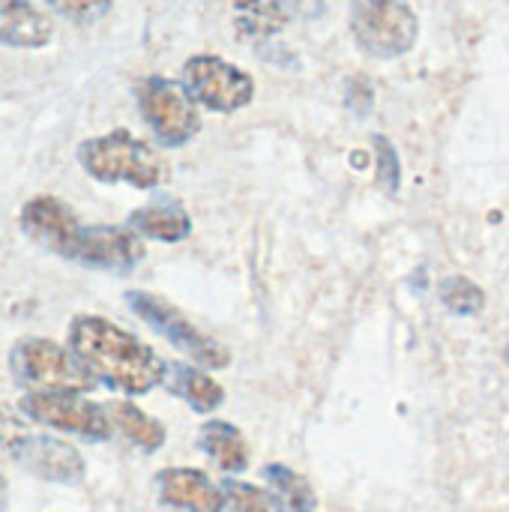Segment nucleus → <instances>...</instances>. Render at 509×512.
Listing matches in <instances>:
<instances>
[{"label": "nucleus", "mask_w": 509, "mask_h": 512, "mask_svg": "<svg viewBox=\"0 0 509 512\" xmlns=\"http://www.w3.org/2000/svg\"><path fill=\"white\" fill-rule=\"evenodd\" d=\"M66 348L96 381L129 396H144L165 381L168 363L159 360L150 345H144L138 336L126 333L108 318L75 315L69 321Z\"/></svg>", "instance_id": "nucleus-1"}, {"label": "nucleus", "mask_w": 509, "mask_h": 512, "mask_svg": "<svg viewBox=\"0 0 509 512\" xmlns=\"http://www.w3.org/2000/svg\"><path fill=\"white\" fill-rule=\"evenodd\" d=\"M78 165L99 183H129L135 189H153L165 180L159 153L135 138L129 129H114L78 144Z\"/></svg>", "instance_id": "nucleus-2"}, {"label": "nucleus", "mask_w": 509, "mask_h": 512, "mask_svg": "<svg viewBox=\"0 0 509 512\" xmlns=\"http://www.w3.org/2000/svg\"><path fill=\"white\" fill-rule=\"evenodd\" d=\"M9 375L30 393H87L96 387L69 348L42 336H24L9 348Z\"/></svg>", "instance_id": "nucleus-3"}, {"label": "nucleus", "mask_w": 509, "mask_h": 512, "mask_svg": "<svg viewBox=\"0 0 509 512\" xmlns=\"http://www.w3.org/2000/svg\"><path fill=\"white\" fill-rule=\"evenodd\" d=\"M351 33L369 57H402L417 42V15L405 0H354Z\"/></svg>", "instance_id": "nucleus-4"}, {"label": "nucleus", "mask_w": 509, "mask_h": 512, "mask_svg": "<svg viewBox=\"0 0 509 512\" xmlns=\"http://www.w3.org/2000/svg\"><path fill=\"white\" fill-rule=\"evenodd\" d=\"M138 111L165 147H183L201 129V114L189 90L162 75H150L138 84Z\"/></svg>", "instance_id": "nucleus-5"}, {"label": "nucleus", "mask_w": 509, "mask_h": 512, "mask_svg": "<svg viewBox=\"0 0 509 512\" xmlns=\"http://www.w3.org/2000/svg\"><path fill=\"white\" fill-rule=\"evenodd\" d=\"M126 303H129V309L147 327H153L159 336H165L177 351H183L198 366H207V369H225L228 366V360H231L228 348L219 345V342H213L210 336H204L165 297H156V294H147V291H126Z\"/></svg>", "instance_id": "nucleus-6"}, {"label": "nucleus", "mask_w": 509, "mask_h": 512, "mask_svg": "<svg viewBox=\"0 0 509 512\" xmlns=\"http://www.w3.org/2000/svg\"><path fill=\"white\" fill-rule=\"evenodd\" d=\"M18 411L39 426L78 435L84 441H108L114 429L108 408L84 399L81 393H24Z\"/></svg>", "instance_id": "nucleus-7"}, {"label": "nucleus", "mask_w": 509, "mask_h": 512, "mask_svg": "<svg viewBox=\"0 0 509 512\" xmlns=\"http://www.w3.org/2000/svg\"><path fill=\"white\" fill-rule=\"evenodd\" d=\"M183 87L189 90V96L210 108V111H222L231 114L243 105L252 102L255 96V81L231 66L228 60L216 57V54H198L192 60H186L183 66Z\"/></svg>", "instance_id": "nucleus-8"}, {"label": "nucleus", "mask_w": 509, "mask_h": 512, "mask_svg": "<svg viewBox=\"0 0 509 512\" xmlns=\"http://www.w3.org/2000/svg\"><path fill=\"white\" fill-rule=\"evenodd\" d=\"M18 225L27 240L66 261H78V252L87 237V225H81L78 213L54 195L30 198L18 213Z\"/></svg>", "instance_id": "nucleus-9"}, {"label": "nucleus", "mask_w": 509, "mask_h": 512, "mask_svg": "<svg viewBox=\"0 0 509 512\" xmlns=\"http://www.w3.org/2000/svg\"><path fill=\"white\" fill-rule=\"evenodd\" d=\"M9 456L18 468H24L30 477H39L45 483L75 486L87 474L81 453L72 444L51 435H18L9 447Z\"/></svg>", "instance_id": "nucleus-10"}, {"label": "nucleus", "mask_w": 509, "mask_h": 512, "mask_svg": "<svg viewBox=\"0 0 509 512\" xmlns=\"http://www.w3.org/2000/svg\"><path fill=\"white\" fill-rule=\"evenodd\" d=\"M159 495L165 504L189 512H222L225 492L216 489L195 468H168L159 474Z\"/></svg>", "instance_id": "nucleus-11"}, {"label": "nucleus", "mask_w": 509, "mask_h": 512, "mask_svg": "<svg viewBox=\"0 0 509 512\" xmlns=\"http://www.w3.org/2000/svg\"><path fill=\"white\" fill-rule=\"evenodd\" d=\"M54 36L51 18L30 0H0V42L12 48H45Z\"/></svg>", "instance_id": "nucleus-12"}, {"label": "nucleus", "mask_w": 509, "mask_h": 512, "mask_svg": "<svg viewBox=\"0 0 509 512\" xmlns=\"http://www.w3.org/2000/svg\"><path fill=\"white\" fill-rule=\"evenodd\" d=\"M129 228L141 237H150V240H162V243H180L189 237L192 231V219L189 213L174 204V201H156V204H147L141 210H135L129 216Z\"/></svg>", "instance_id": "nucleus-13"}, {"label": "nucleus", "mask_w": 509, "mask_h": 512, "mask_svg": "<svg viewBox=\"0 0 509 512\" xmlns=\"http://www.w3.org/2000/svg\"><path fill=\"white\" fill-rule=\"evenodd\" d=\"M174 396H180L183 402H189L195 411L207 414L213 408L222 405L225 399V390L210 378L204 375L201 369L195 366H186V363H168L165 366V381H162Z\"/></svg>", "instance_id": "nucleus-14"}, {"label": "nucleus", "mask_w": 509, "mask_h": 512, "mask_svg": "<svg viewBox=\"0 0 509 512\" xmlns=\"http://www.w3.org/2000/svg\"><path fill=\"white\" fill-rule=\"evenodd\" d=\"M105 408H108L111 426L117 432H123V438L132 441L135 447L153 453L165 444V426L159 420H153L150 414H144L141 408H135L132 402H111Z\"/></svg>", "instance_id": "nucleus-15"}, {"label": "nucleus", "mask_w": 509, "mask_h": 512, "mask_svg": "<svg viewBox=\"0 0 509 512\" xmlns=\"http://www.w3.org/2000/svg\"><path fill=\"white\" fill-rule=\"evenodd\" d=\"M201 450L222 468V471H243L246 468V444H243V435L231 426V423H207L201 429V438H198Z\"/></svg>", "instance_id": "nucleus-16"}, {"label": "nucleus", "mask_w": 509, "mask_h": 512, "mask_svg": "<svg viewBox=\"0 0 509 512\" xmlns=\"http://www.w3.org/2000/svg\"><path fill=\"white\" fill-rule=\"evenodd\" d=\"M288 21L282 0H237V30L246 39H267Z\"/></svg>", "instance_id": "nucleus-17"}, {"label": "nucleus", "mask_w": 509, "mask_h": 512, "mask_svg": "<svg viewBox=\"0 0 509 512\" xmlns=\"http://www.w3.org/2000/svg\"><path fill=\"white\" fill-rule=\"evenodd\" d=\"M264 477L273 483V489H276V495H279L285 512H309L315 507V495H312L309 483L300 480L297 474H291L288 468L270 465V468L264 471Z\"/></svg>", "instance_id": "nucleus-18"}, {"label": "nucleus", "mask_w": 509, "mask_h": 512, "mask_svg": "<svg viewBox=\"0 0 509 512\" xmlns=\"http://www.w3.org/2000/svg\"><path fill=\"white\" fill-rule=\"evenodd\" d=\"M441 303L456 315H477L486 306V294L465 276H450L441 282Z\"/></svg>", "instance_id": "nucleus-19"}, {"label": "nucleus", "mask_w": 509, "mask_h": 512, "mask_svg": "<svg viewBox=\"0 0 509 512\" xmlns=\"http://www.w3.org/2000/svg\"><path fill=\"white\" fill-rule=\"evenodd\" d=\"M45 3L57 15H63V18H69L75 24H93L111 9L114 0H45Z\"/></svg>", "instance_id": "nucleus-20"}, {"label": "nucleus", "mask_w": 509, "mask_h": 512, "mask_svg": "<svg viewBox=\"0 0 509 512\" xmlns=\"http://www.w3.org/2000/svg\"><path fill=\"white\" fill-rule=\"evenodd\" d=\"M228 495L237 512H273V501L267 498V492L249 483H228Z\"/></svg>", "instance_id": "nucleus-21"}, {"label": "nucleus", "mask_w": 509, "mask_h": 512, "mask_svg": "<svg viewBox=\"0 0 509 512\" xmlns=\"http://www.w3.org/2000/svg\"><path fill=\"white\" fill-rule=\"evenodd\" d=\"M375 147H378L381 186H384L387 192H396V189H399V162H396V150H393L390 141H384L381 135L375 138Z\"/></svg>", "instance_id": "nucleus-22"}, {"label": "nucleus", "mask_w": 509, "mask_h": 512, "mask_svg": "<svg viewBox=\"0 0 509 512\" xmlns=\"http://www.w3.org/2000/svg\"><path fill=\"white\" fill-rule=\"evenodd\" d=\"M18 435H24V432H21V423H18L9 411L0 408V450H3V447H12V441H15Z\"/></svg>", "instance_id": "nucleus-23"}, {"label": "nucleus", "mask_w": 509, "mask_h": 512, "mask_svg": "<svg viewBox=\"0 0 509 512\" xmlns=\"http://www.w3.org/2000/svg\"><path fill=\"white\" fill-rule=\"evenodd\" d=\"M6 498H9V483H6V477L0 474V512L6 510Z\"/></svg>", "instance_id": "nucleus-24"}]
</instances>
